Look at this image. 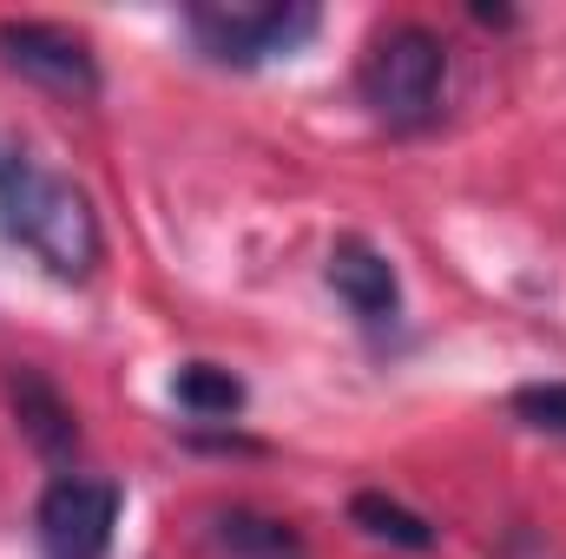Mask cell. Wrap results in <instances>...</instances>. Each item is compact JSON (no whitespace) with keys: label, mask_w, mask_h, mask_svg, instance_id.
<instances>
[{"label":"cell","mask_w":566,"mask_h":559,"mask_svg":"<svg viewBox=\"0 0 566 559\" xmlns=\"http://www.w3.org/2000/svg\"><path fill=\"white\" fill-rule=\"evenodd\" d=\"M0 238L20 244L46 277L60 283H86L106 257V231L93 198L46 171L20 139H0Z\"/></svg>","instance_id":"cell-1"},{"label":"cell","mask_w":566,"mask_h":559,"mask_svg":"<svg viewBox=\"0 0 566 559\" xmlns=\"http://www.w3.org/2000/svg\"><path fill=\"white\" fill-rule=\"evenodd\" d=\"M356 93L369 106V119H382L389 133H422L441 119V93H448V46L422 20H389L369 33L363 66H356Z\"/></svg>","instance_id":"cell-2"},{"label":"cell","mask_w":566,"mask_h":559,"mask_svg":"<svg viewBox=\"0 0 566 559\" xmlns=\"http://www.w3.org/2000/svg\"><path fill=\"white\" fill-rule=\"evenodd\" d=\"M185 33L211 66H271L303 53L323 33V13L310 0H283V7H185Z\"/></svg>","instance_id":"cell-3"},{"label":"cell","mask_w":566,"mask_h":559,"mask_svg":"<svg viewBox=\"0 0 566 559\" xmlns=\"http://www.w3.org/2000/svg\"><path fill=\"white\" fill-rule=\"evenodd\" d=\"M126 487L99 474H53L40 507H33V540L46 559H113Z\"/></svg>","instance_id":"cell-4"},{"label":"cell","mask_w":566,"mask_h":559,"mask_svg":"<svg viewBox=\"0 0 566 559\" xmlns=\"http://www.w3.org/2000/svg\"><path fill=\"white\" fill-rule=\"evenodd\" d=\"M0 66L60 99H99V86H106L86 33H73L60 20H0Z\"/></svg>","instance_id":"cell-5"},{"label":"cell","mask_w":566,"mask_h":559,"mask_svg":"<svg viewBox=\"0 0 566 559\" xmlns=\"http://www.w3.org/2000/svg\"><path fill=\"white\" fill-rule=\"evenodd\" d=\"M7 409H13L27 447H33L46 467H73V461H80V415H73V402L60 395V382H53L46 369L13 362V369H7Z\"/></svg>","instance_id":"cell-6"},{"label":"cell","mask_w":566,"mask_h":559,"mask_svg":"<svg viewBox=\"0 0 566 559\" xmlns=\"http://www.w3.org/2000/svg\"><path fill=\"white\" fill-rule=\"evenodd\" d=\"M323 277H329V289L349 303V316H356L363 329H382V323L402 316V277H396L389 251H376L369 238H336Z\"/></svg>","instance_id":"cell-7"},{"label":"cell","mask_w":566,"mask_h":559,"mask_svg":"<svg viewBox=\"0 0 566 559\" xmlns=\"http://www.w3.org/2000/svg\"><path fill=\"white\" fill-rule=\"evenodd\" d=\"M205 540L218 559H310L303 534L277 514H258V507H211Z\"/></svg>","instance_id":"cell-8"},{"label":"cell","mask_w":566,"mask_h":559,"mask_svg":"<svg viewBox=\"0 0 566 559\" xmlns=\"http://www.w3.org/2000/svg\"><path fill=\"white\" fill-rule=\"evenodd\" d=\"M349 527H363L369 540H382V547H402V553H434V520H422L416 507H402L396 494H382V487H363L356 500H349Z\"/></svg>","instance_id":"cell-9"},{"label":"cell","mask_w":566,"mask_h":559,"mask_svg":"<svg viewBox=\"0 0 566 559\" xmlns=\"http://www.w3.org/2000/svg\"><path fill=\"white\" fill-rule=\"evenodd\" d=\"M171 402H178L185 415H198V421H231V415H244L251 389H244V376H231L224 362H178Z\"/></svg>","instance_id":"cell-10"},{"label":"cell","mask_w":566,"mask_h":559,"mask_svg":"<svg viewBox=\"0 0 566 559\" xmlns=\"http://www.w3.org/2000/svg\"><path fill=\"white\" fill-rule=\"evenodd\" d=\"M507 409H514L521 428L566 441V382H521V389L507 395Z\"/></svg>","instance_id":"cell-11"},{"label":"cell","mask_w":566,"mask_h":559,"mask_svg":"<svg viewBox=\"0 0 566 559\" xmlns=\"http://www.w3.org/2000/svg\"><path fill=\"white\" fill-rule=\"evenodd\" d=\"M481 27H514V7H474Z\"/></svg>","instance_id":"cell-12"}]
</instances>
